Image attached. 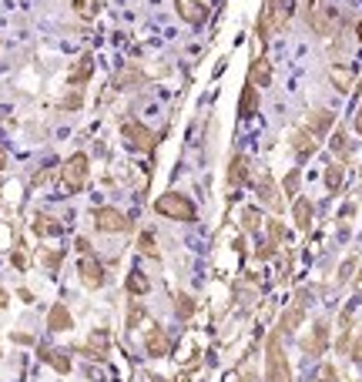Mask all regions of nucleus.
<instances>
[{"label": "nucleus", "instance_id": "34", "mask_svg": "<svg viewBox=\"0 0 362 382\" xmlns=\"http://www.w3.org/2000/svg\"><path fill=\"white\" fill-rule=\"evenodd\" d=\"M81 104H84V94L77 88H71V94L60 101V111H81Z\"/></svg>", "mask_w": 362, "mask_h": 382}, {"label": "nucleus", "instance_id": "49", "mask_svg": "<svg viewBox=\"0 0 362 382\" xmlns=\"http://www.w3.org/2000/svg\"><path fill=\"white\" fill-rule=\"evenodd\" d=\"M356 34H359V40H362V21H359V31H356Z\"/></svg>", "mask_w": 362, "mask_h": 382}, {"label": "nucleus", "instance_id": "4", "mask_svg": "<svg viewBox=\"0 0 362 382\" xmlns=\"http://www.w3.org/2000/svg\"><path fill=\"white\" fill-rule=\"evenodd\" d=\"M90 222H94V228H97L101 235H121V231H128V228H131V218H128L121 208H111V205L94 208Z\"/></svg>", "mask_w": 362, "mask_h": 382}, {"label": "nucleus", "instance_id": "8", "mask_svg": "<svg viewBox=\"0 0 362 382\" xmlns=\"http://www.w3.org/2000/svg\"><path fill=\"white\" fill-rule=\"evenodd\" d=\"M77 275H81V285L84 288H101L108 282V272H104L101 258H94V255H84L77 262Z\"/></svg>", "mask_w": 362, "mask_h": 382}, {"label": "nucleus", "instance_id": "15", "mask_svg": "<svg viewBox=\"0 0 362 382\" xmlns=\"http://www.w3.org/2000/svg\"><path fill=\"white\" fill-rule=\"evenodd\" d=\"M305 127H309L315 138H326L332 127H335V111H329V107H315V111H309Z\"/></svg>", "mask_w": 362, "mask_h": 382}, {"label": "nucleus", "instance_id": "21", "mask_svg": "<svg viewBox=\"0 0 362 382\" xmlns=\"http://www.w3.org/2000/svg\"><path fill=\"white\" fill-rule=\"evenodd\" d=\"M255 111H258V88L255 84H245L241 88V97H239V118L248 121V118H255Z\"/></svg>", "mask_w": 362, "mask_h": 382}, {"label": "nucleus", "instance_id": "19", "mask_svg": "<svg viewBox=\"0 0 362 382\" xmlns=\"http://www.w3.org/2000/svg\"><path fill=\"white\" fill-rule=\"evenodd\" d=\"M248 84H255V88H269L272 84V64L265 54H258L252 67H248Z\"/></svg>", "mask_w": 362, "mask_h": 382}, {"label": "nucleus", "instance_id": "27", "mask_svg": "<svg viewBox=\"0 0 362 382\" xmlns=\"http://www.w3.org/2000/svg\"><path fill=\"white\" fill-rule=\"evenodd\" d=\"M332 151H335V158L342 161V164L352 158V138H349V134H346L342 127H339V131L332 134Z\"/></svg>", "mask_w": 362, "mask_h": 382}, {"label": "nucleus", "instance_id": "39", "mask_svg": "<svg viewBox=\"0 0 362 382\" xmlns=\"http://www.w3.org/2000/svg\"><path fill=\"white\" fill-rule=\"evenodd\" d=\"M319 382H339V372H335V366H329V362H326V366L319 369Z\"/></svg>", "mask_w": 362, "mask_h": 382}, {"label": "nucleus", "instance_id": "24", "mask_svg": "<svg viewBox=\"0 0 362 382\" xmlns=\"http://www.w3.org/2000/svg\"><path fill=\"white\" fill-rule=\"evenodd\" d=\"M141 84H148V74H145V71H138V67H124V71L118 74V81H114V88H118V91L141 88Z\"/></svg>", "mask_w": 362, "mask_h": 382}, {"label": "nucleus", "instance_id": "43", "mask_svg": "<svg viewBox=\"0 0 362 382\" xmlns=\"http://www.w3.org/2000/svg\"><path fill=\"white\" fill-rule=\"evenodd\" d=\"M74 249H77L81 255H94V245H90L88 238H77V242H74Z\"/></svg>", "mask_w": 362, "mask_h": 382}, {"label": "nucleus", "instance_id": "16", "mask_svg": "<svg viewBox=\"0 0 362 382\" xmlns=\"http://www.w3.org/2000/svg\"><path fill=\"white\" fill-rule=\"evenodd\" d=\"M329 81H332V88L339 91V94H349L352 88H356V71L349 67V64H329Z\"/></svg>", "mask_w": 362, "mask_h": 382}, {"label": "nucleus", "instance_id": "26", "mask_svg": "<svg viewBox=\"0 0 362 382\" xmlns=\"http://www.w3.org/2000/svg\"><path fill=\"white\" fill-rule=\"evenodd\" d=\"M292 218H295V228H299V231H309V228H312V201H309V198H295Z\"/></svg>", "mask_w": 362, "mask_h": 382}, {"label": "nucleus", "instance_id": "7", "mask_svg": "<svg viewBox=\"0 0 362 382\" xmlns=\"http://www.w3.org/2000/svg\"><path fill=\"white\" fill-rule=\"evenodd\" d=\"M255 194H258V201L275 212V215H282L285 212V194H282V185H275V178L272 175H262L258 181H255Z\"/></svg>", "mask_w": 362, "mask_h": 382}, {"label": "nucleus", "instance_id": "17", "mask_svg": "<svg viewBox=\"0 0 362 382\" xmlns=\"http://www.w3.org/2000/svg\"><path fill=\"white\" fill-rule=\"evenodd\" d=\"M90 74H94V54H81V61L71 67V74H67V84L71 88H77V91H84L90 81Z\"/></svg>", "mask_w": 362, "mask_h": 382}, {"label": "nucleus", "instance_id": "46", "mask_svg": "<svg viewBox=\"0 0 362 382\" xmlns=\"http://www.w3.org/2000/svg\"><path fill=\"white\" fill-rule=\"evenodd\" d=\"M3 168H7V148L0 144V171H3Z\"/></svg>", "mask_w": 362, "mask_h": 382}, {"label": "nucleus", "instance_id": "23", "mask_svg": "<svg viewBox=\"0 0 362 382\" xmlns=\"http://www.w3.org/2000/svg\"><path fill=\"white\" fill-rule=\"evenodd\" d=\"M40 355V362H47L54 372H60V376H67L71 372V355L67 352H60V349H40L37 352Z\"/></svg>", "mask_w": 362, "mask_h": 382}, {"label": "nucleus", "instance_id": "29", "mask_svg": "<svg viewBox=\"0 0 362 382\" xmlns=\"http://www.w3.org/2000/svg\"><path fill=\"white\" fill-rule=\"evenodd\" d=\"M195 312H198V302H195L191 295L178 292V295H175V316H178L181 322H188V318L195 316Z\"/></svg>", "mask_w": 362, "mask_h": 382}, {"label": "nucleus", "instance_id": "30", "mask_svg": "<svg viewBox=\"0 0 362 382\" xmlns=\"http://www.w3.org/2000/svg\"><path fill=\"white\" fill-rule=\"evenodd\" d=\"M138 252L148 255V258H161V249H158V242H154V231H141V235H138Z\"/></svg>", "mask_w": 362, "mask_h": 382}, {"label": "nucleus", "instance_id": "25", "mask_svg": "<svg viewBox=\"0 0 362 382\" xmlns=\"http://www.w3.org/2000/svg\"><path fill=\"white\" fill-rule=\"evenodd\" d=\"M342 178H346V164H342V161H332V164H326L322 185H326V191H329V194H335V191L342 188Z\"/></svg>", "mask_w": 362, "mask_h": 382}, {"label": "nucleus", "instance_id": "37", "mask_svg": "<svg viewBox=\"0 0 362 382\" xmlns=\"http://www.w3.org/2000/svg\"><path fill=\"white\" fill-rule=\"evenodd\" d=\"M141 318H145V305H141V302H134V305H131V312H128V329H134Z\"/></svg>", "mask_w": 362, "mask_h": 382}, {"label": "nucleus", "instance_id": "11", "mask_svg": "<svg viewBox=\"0 0 362 382\" xmlns=\"http://www.w3.org/2000/svg\"><path fill=\"white\" fill-rule=\"evenodd\" d=\"M329 332H332L329 322H326V318H319V322L312 325V332L302 339V349L309 352V355H322V352L329 349Z\"/></svg>", "mask_w": 362, "mask_h": 382}, {"label": "nucleus", "instance_id": "20", "mask_svg": "<svg viewBox=\"0 0 362 382\" xmlns=\"http://www.w3.org/2000/svg\"><path fill=\"white\" fill-rule=\"evenodd\" d=\"M124 288H128V295L131 298H145L151 292V279L141 272V268H131L128 272V279H124Z\"/></svg>", "mask_w": 362, "mask_h": 382}, {"label": "nucleus", "instance_id": "35", "mask_svg": "<svg viewBox=\"0 0 362 382\" xmlns=\"http://www.w3.org/2000/svg\"><path fill=\"white\" fill-rule=\"evenodd\" d=\"M265 228H269V242H275V245H282V242H285V225L278 222V218H269Z\"/></svg>", "mask_w": 362, "mask_h": 382}, {"label": "nucleus", "instance_id": "1", "mask_svg": "<svg viewBox=\"0 0 362 382\" xmlns=\"http://www.w3.org/2000/svg\"><path fill=\"white\" fill-rule=\"evenodd\" d=\"M265 379L269 382H292V366L282 349V329L275 325L265 339Z\"/></svg>", "mask_w": 362, "mask_h": 382}, {"label": "nucleus", "instance_id": "33", "mask_svg": "<svg viewBox=\"0 0 362 382\" xmlns=\"http://www.w3.org/2000/svg\"><path fill=\"white\" fill-rule=\"evenodd\" d=\"M356 265H359V258H356V255H352V258H346V262H342V268H339V275H335V282H339V285H342V282H349V279L356 275Z\"/></svg>", "mask_w": 362, "mask_h": 382}, {"label": "nucleus", "instance_id": "6", "mask_svg": "<svg viewBox=\"0 0 362 382\" xmlns=\"http://www.w3.org/2000/svg\"><path fill=\"white\" fill-rule=\"evenodd\" d=\"M309 27H312L315 37H332V34H339V10L329 7V3L312 7V10H309Z\"/></svg>", "mask_w": 362, "mask_h": 382}, {"label": "nucleus", "instance_id": "41", "mask_svg": "<svg viewBox=\"0 0 362 382\" xmlns=\"http://www.w3.org/2000/svg\"><path fill=\"white\" fill-rule=\"evenodd\" d=\"M349 355H352V362H362V332L352 339V346H349Z\"/></svg>", "mask_w": 362, "mask_h": 382}, {"label": "nucleus", "instance_id": "9", "mask_svg": "<svg viewBox=\"0 0 362 382\" xmlns=\"http://www.w3.org/2000/svg\"><path fill=\"white\" fill-rule=\"evenodd\" d=\"M305 309H309V292H299V295H295V302H292V305L282 312V318H278V329H282V335H285V332L292 335V332L299 329L302 322H305Z\"/></svg>", "mask_w": 362, "mask_h": 382}, {"label": "nucleus", "instance_id": "44", "mask_svg": "<svg viewBox=\"0 0 362 382\" xmlns=\"http://www.w3.org/2000/svg\"><path fill=\"white\" fill-rule=\"evenodd\" d=\"M14 342H17V346H30L34 335H27V332H14Z\"/></svg>", "mask_w": 362, "mask_h": 382}, {"label": "nucleus", "instance_id": "28", "mask_svg": "<svg viewBox=\"0 0 362 382\" xmlns=\"http://www.w3.org/2000/svg\"><path fill=\"white\" fill-rule=\"evenodd\" d=\"M34 235H40V238H58L60 222L51 218V215H37V218H34Z\"/></svg>", "mask_w": 362, "mask_h": 382}, {"label": "nucleus", "instance_id": "42", "mask_svg": "<svg viewBox=\"0 0 362 382\" xmlns=\"http://www.w3.org/2000/svg\"><path fill=\"white\" fill-rule=\"evenodd\" d=\"M10 265H14V268H21V272H24V268H27V255L21 252V249H17V252H10Z\"/></svg>", "mask_w": 362, "mask_h": 382}, {"label": "nucleus", "instance_id": "31", "mask_svg": "<svg viewBox=\"0 0 362 382\" xmlns=\"http://www.w3.org/2000/svg\"><path fill=\"white\" fill-rule=\"evenodd\" d=\"M299 181H302V171L292 168V171L285 175V181H282V194H285V198H295V194H299Z\"/></svg>", "mask_w": 362, "mask_h": 382}, {"label": "nucleus", "instance_id": "10", "mask_svg": "<svg viewBox=\"0 0 362 382\" xmlns=\"http://www.w3.org/2000/svg\"><path fill=\"white\" fill-rule=\"evenodd\" d=\"M248 178H252V164H248V158H245L241 151H235V155L228 158L225 181H228V188H232V191H239L241 185H248Z\"/></svg>", "mask_w": 362, "mask_h": 382}, {"label": "nucleus", "instance_id": "3", "mask_svg": "<svg viewBox=\"0 0 362 382\" xmlns=\"http://www.w3.org/2000/svg\"><path fill=\"white\" fill-rule=\"evenodd\" d=\"M88 175H90V161L84 151H74L71 158L64 161V168H60V181H64L67 191H84L88 188Z\"/></svg>", "mask_w": 362, "mask_h": 382}, {"label": "nucleus", "instance_id": "12", "mask_svg": "<svg viewBox=\"0 0 362 382\" xmlns=\"http://www.w3.org/2000/svg\"><path fill=\"white\" fill-rule=\"evenodd\" d=\"M175 10H178L181 21L191 24V27H202L208 21V3H202V0H175Z\"/></svg>", "mask_w": 362, "mask_h": 382}, {"label": "nucleus", "instance_id": "14", "mask_svg": "<svg viewBox=\"0 0 362 382\" xmlns=\"http://www.w3.org/2000/svg\"><path fill=\"white\" fill-rule=\"evenodd\" d=\"M77 352H84L88 359H108V352H111V332L108 329H94L88 335V342Z\"/></svg>", "mask_w": 362, "mask_h": 382}, {"label": "nucleus", "instance_id": "36", "mask_svg": "<svg viewBox=\"0 0 362 382\" xmlns=\"http://www.w3.org/2000/svg\"><path fill=\"white\" fill-rule=\"evenodd\" d=\"M74 10H77L84 21H90V17L97 14V10H94V0H74Z\"/></svg>", "mask_w": 362, "mask_h": 382}, {"label": "nucleus", "instance_id": "22", "mask_svg": "<svg viewBox=\"0 0 362 382\" xmlns=\"http://www.w3.org/2000/svg\"><path fill=\"white\" fill-rule=\"evenodd\" d=\"M71 325H74V318L67 312V305H64V302L51 305V312H47V329H51V332H67Z\"/></svg>", "mask_w": 362, "mask_h": 382}, {"label": "nucleus", "instance_id": "18", "mask_svg": "<svg viewBox=\"0 0 362 382\" xmlns=\"http://www.w3.org/2000/svg\"><path fill=\"white\" fill-rule=\"evenodd\" d=\"M145 352L154 355V359H161V355H168V352H171V342H168V335H165V329H161V325H151L148 332H145Z\"/></svg>", "mask_w": 362, "mask_h": 382}, {"label": "nucleus", "instance_id": "38", "mask_svg": "<svg viewBox=\"0 0 362 382\" xmlns=\"http://www.w3.org/2000/svg\"><path fill=\"white\" fill-rule=\"evenodd\" d=\"M275 252H278V245H275V242H265V245H258V249H255V258H258V262H269Z\"/></svg>", "mask_w": 362, "mask_h": 382}, {"label": "nucleus", "instance_id": "48", "mask_svg": "<svg viewBox=\"0 0 362 382\" xmlns=\"http://www.w3.org/2000/svg\"><path fill=\"white\" fill-rule=\"evenodd\" d=\"M356 292L362 295V272H359V279H356Z\"/></svg>", "mask_w": 362, "mask_h": 382}, {"label": "nucleus", "instance_id": "47", "mask_svg": "<svg viewBox=\"0 0 362 382\" xmlns=\"http://www.w3.org/2000/svg\"><path fill=\"white\" fill-rule=\"evenodd\" d=\"M356 134L362 138V107H359V114H356Z\"/></svg>", "mask_w": 362, "mask_h": 382}, {"label": "nucleus", "instance_id": "2", "mask_svg": "<svg viewBox=\"0 0 362 382\" xmlns=\"http://www.w3.org/2000/svg\"><path fill=\"white\" fill-rule=\"evenodd\" d=\"M154 212L161 215V218H171V222H195L198 218V208H195V201L191 198H184L181 191H165L158 201H154Z\"/></svg>", "mask_w": 362, "mask_h": 382}, {"label": "nucleus", "instance_id": "32", "mask_svg": "<svg viewBox=\"0 0 362 382\" xmlns=\"http://www.w3.org/2000/svg\"><path fill=\"white\" fill-rule=\"evenodd\" d=\"M241 228H245V231H258V228H262L258 208H245V212H241Z\"/></svg>", "mask_w": 362, "mask_h": 382}, {"label": "nucleus", "instance_id": "5", "mask_svg": "<svg viewBox=\"0 0 362 382\" xmlns=\"http://www.w3.org/2000/svg\"><path fill=\"white\" fill-rule=\"evenodd\" d=\"M121 138H124L128 148H134V151H141V155H151V151H154V131L145 127L141 121H134V118L121 121Z\"/></svg>", "mask_w": 362, "mask_h": 382}, {"label": "nucleus", "instance_id": "40", "mask_svg": "<svg viewBox=\"0 0 362 382\" xmlns=\"http://www.w3.org/2000/svg\"><path fill=\"white\" fill-rule=\"evenodd\" d=\"M60 258H64L60 252H44V265H47L51 272H58V268H60Z\"/></svg>", "mask_w": 362, "mask_h": 382}, {"label": "nucleus", "instance_id": "13", "mask_svg": "<svg viewBox=\"0 0 362 382\" xmlns=\"http://www.w3.org/2000/svg\"><path fill=\"white\" fill-rule=\"evenodd\" d=\"M289 144H292V151H295V158H299V161L312 158V155L319 151V138H315V134H312L309 127H299V131H292Z\"/></svg>", "mask_w": 362, "mask_h": 382}, {"label": "nucleus", "instance_id": "45", "mask_svg": "<svg viewBox=\"0 0 362 382\" xmlns=\"http://www.w3.org/2000/svg\"><path fill=\"white\" fill-rule=\"evenodd\" d=\"M7 302H10V295H7V288H0V312L7 309Z\"/></svg>", "mask_w": 362, "mask_h": 382}]
</instances>
